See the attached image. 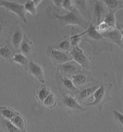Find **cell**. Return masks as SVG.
Returning <instances> with one entry per match:
<instances>
[{
  "label": "cell",
  "mask_w": 123,
  "mask_h": 132,
  "mask_svg": "<svg viewBox=\"0 0 123 132\" xmlns=\"http://www.w3.org/2000/svg\"><path fill=\"white\" fill-rule=\"evenodd\" d=\"M23 37L24 35L22 31L19 26L17 25L11 38L12 46L16 50L19 49L20 45L23 41Z\"/></svg>",
  "instance_id": "ac0fdd59"
},
{
  "label": "cell",
  "mask_w": 123,
  "mask_h": 132,
  "mask_svg": "<svg viewBox=\"0 0 123 132\" xmlns=\"http://www.w3.org/2000/svg\"><path fill=\"white\" fill-rule=\"evenodd\" d=\"M90 3L91 14L93 24L97 27L103 21L107 13V8L102 1H89Z\"/></svg>",
  "instance_id": "ba28073f"
},
{
  "label": "cell",
  "mask_w": 123,
  "mask_h": 132,
  "mask_svg": "<svg viewBox=\"0 0 123 132\" xmlns=\"http://www.w3.org/2000/svg\"><path fill=\"white\" fill-rule=\"evenodd\" d=\"M12 61L13 62L18 64L26 70H27L30 60L22 53H15L13 55Z\"/></svg>",
  "instance_id": "44dd1931"
},
{
  "label": "cell",
  "mask_w": 123,
  "mask_h": 132,
  "mask_svg": "<svg viewBox=\"0 0 123 132\" xmlns=\"http://www.w3.org/2000/svg\"><path fill=\"white\" fill-rule=\"evenodd\" d=\"M116 27L117 28L119 29V30H120V32H121V35H122V38H121V41H122V44H123V29H121V28H120L118 27L117 26H116Z\"/></svg>",
  "instance_id": "e575fe53"
},
{
  "label": "cell",
  "mask_w": 123,
  "mask_h": 132,
  "mask_svg": "<svg viewBox=\"0 0 123 132\" xmlns=\"http://www.w3.org/2000/svg\"><path fill=\"white\" fill-rule=\"evenodd\" d=\"M69 39L73 47L79 46L80 43L82 42V36L81 35V31L79 29L72 27L71 30V36Z\"/></svg>",
  "instance_id": "4316f807"
},
{
  "label": "cell",
  "mask_w": 123,
  "mask_h": 132,
  "mask_svg": "<svg viewBox=\"0 0 123 132\" xmlns=\"http://www.w3.org/2000/svg\"><path fill=\"white\" fill-rule=\"evenodd\" d=\"M102 35L104 38H105L109 42L116 45L123 50V44L121 41L122 35L121 32L117 28H116L112 31H107Z\"/></svg>",
  "instance_id": "9a60e30c"
},
{
  "label": "cell",
  "mask_w": 123,
  "mask_h": 132,
  "mask_svg": "<svg viewBox=\"0 0 123 132\" xmlns=\"http://www.w3.org/2000/svg\"><path fill=\"white\" fill-rule=\"evenodd\" d=\"M42 2V1H29L26 2L24 5V8L26 13L30 14L32 16H35L37 13V7Z\"/></svg>",
  "instance_id": "484cf974"
},
{
  "label": "cell",
  "mask_w": 123,
  "mask_h": 132,
  "mask_svg": "<svg viewBox=\"0 0 123 132\" xmlns=\"http://www.w3.org/2000/svg\"><path fill=\"white\" fill-rule=\"evenodd\" d=\"M100 85V82L79 90L76 97L77 100L80 104L88 101L90 98L93 97L94 93L99 87Z\"/></svg>",
  "instance_id": "4fadbf2b"
},
{
  "label": "cell",
  "mask_w": 123,
  "mask_h": 132,
  "mask_svg": "<svg viewBox=\"0 0 123 132\" xmlns=\"http://www.w3.org/2000/svg\"><path fill=\"white\" fill-rule=\"evenodd\" d=\"M19 113L12 108L0 106V116L10 121Z\"/></svg>",
  "instance_id": "d4e9b609"
},
{
  "label": "cell",
  "mask_w": 123,
  "mask_h": 132,
  "mask_svg": "<svg viewBox=\"0 0 123 132\" xmlns=\"http://www.w3.org/2000/svg\"><path fill=\"white\" fill-rule=\"evenodd\" d=\"M11 121L21 132H27V121L25 117L20 113L15 116Z\"/></svg>",
  "instance_id": "7402d4cb"
},
{
  "label": "cell",
  "mask_w": 123,
  "mask_h": 132,
  "mask_svg": "<svg viewBox=\"0 0 123 132\" xmlns=\"http://www.w3.org/2000/svg\"><path fill=\"white\" fill-rule=\"evenodd\" d=\"M17 24L12 16H6L4 13L0 12V42L11 38L13 33L12 31L15 29Z\"/></svg>",
  "instance_id": "52a82bcc"
},
{
  "label": "cell",
  "mask_w": 123,
  "mask_h": 132,
  "mask_svg": "<svg viewBox=\"0 0 123 132\" xmlns=\"http://www.w3.org/2000/svg\"><path fill=\"white\" fill-rule=\"evenodd\" d=\"M75 7L80 12L85 18L90 22H91L92 16L90 11L87 6V1H73Z\"/></svg>",
  "instance_id": "e0dca14e"
},
{
  "label": "cell",
  "mask_w": 123,
  "mask_h": 132,
  "mask_svg": "<svg viewBox=\"0 0 123 132\" xmlns=\"http://www.w3.org/2000/svg\"><path fill=\"white\" fill-rule=\"evenodd\" d=\"M103 21L107 24L110 31L115 30L116 28L117 22L116 21L115 13L108 12L104 17Z\"/></svg>",
  "instance_id": "83f0119b"
},
{
  "label": "cell",
  "mask_w": 123,
  "mask_h": 132,
  "mask_svg": "<svg viewBox=\"0 0 123 132\" xmlns=\"http://www.w3.org/2000/svg\"><path fill=\"white\" fill-rule=\"evenodd\" d=\"M54 78L57 90L61 94L62 96L67 94H70L75 97H76L79 89L74 84L70 78L62 77L58 70H56Z\"/></svg>",
  "instance_id": "277c9868"
},
{
  "label": "cell",
  "mask_w": 123,
  "mask_h": 132,
  "mask_svg": "<svg viewBox=\"0 0 123 132\" xmlns=\"http://www.w3.org/2000/svg\"><path fill=\"white\" fill-rule=\"evenodd\" d=\"M63 1H53V3H54L55 7L56 9L58 11H60L62 9L61 4Z\"/></svg>",
  "instance_id": "836d02e7"
},
{
  "label": "cell",
  "mask_w": 123,
  "mask_h": 132,
  "mask_svg": "<svg viewBox=\"0 0 123 132\" xmlns=\"http://www.w3.org/2000/svg\"><path fill=\"white\" fill-rule=\"evenodd\" d=\"M102 1L107 8L108 12L115 14L117 11L123 8V1L104 0Z\"/></svg>",
  "instance_id": "ffe728a7"
},
{
  "label": "cell",
  "mask_w": 123,
  "mask_h": 132,
  "mask_svg": "<svg viewBox=\"0 0 123 132\" xmlns=\"http://www.w3.org/2000/svg\"><path fill=\"white\" fill-rule=\"evenodd\" d=\"M70 78L79 90L100 82L93 78L91 72L83 68L80 73L72 76Z\"/></svg>",
  "instance_id": "8992f818"
},
{
  "label": "cell",
  "mask_w": 123,
  "mask_h": 132,
  "mask_svg": "<svg viewBox=\"0 0 123 132\" xmlns=\"http://www.w3.org/2000/svg\"><path fill=\"white\" fill-rule=\"evenodd\" d=\"M54 15L61 27L68 25L77 26L86 30L91 23V22L86 20L76 7L72 11L67 12L64 15Z\"/></svg>",
  "instance_id": "7a4b0ae2"
},
{
  "label": "cell",
  "mask_w": 123,
  "mask_h": 132,
  "mask_svg": "<svg viewBox=\"0 0 123 132\" xmlns=\"http://www.w3.org/2000/svg\"><path fill=\"white\" fill-rule=\"evenodd\" d=\"M96 29L97 31H99L101 34H103L108 31H110L109 28L108 27L107 24L105 23L104 21L101 22L100 24H99L97 27Z\"/></svg>",
  "instance_id": "d6a6232c"
},
{
  "label": "cell",
  "mask_w": 123,
  "mask_h": 132,
  "mask_svg": "<svg viewBox=\"0 0 123 132\" xmlns=\"http://www.w3.org/2000/svg\"><path fill=\"white\" fill-rule=\"evenodd\" d=\"M46 54L52 60V61L55 66L73 60L72 57L69 52L57 50L51 46L47 47Z\"/></svg>",
  "instance_id": "30bf717a"
},
{
  "label": "cell",
  "mask_w": 123,
  "mask_h": 132,
  "mask_svg": "<svg viewBox=\"0 0 123 132\" xmlns=\"http://www.w3.org/2000/svg\"><path fill=\"white\" fill-rule=\"evenodd\" d=\"M2 132H21L10 120L1 116Z\"/></svg>",
  "instance_id": "603a6c76"
},
{
  "label": "cell",
  "mask_w": 123,
  "mask_h": 132,
  "mask_svg": "<svg viewBox=\"0 0 123 132\" xmlns=\"http://www.w3.org/2000/svg\"></svg>",
  "instance_id": "74e56055"
},
{
  "label": "cell",
  "mask_w": 123,
  "mask_h": 132,
  "mask_svg": "<svg viewBox=\"0 0 123 132\" xmlns=\"http://www.w3.org/2000/svg\"><path fill=\"white\" fill-rule=\"evenodd\" d=\"M0 7H3L10 12L14 13L20 20L25 24H27L26 12L24 4H20L15 2L0 1Z\"/></svg>",
  "instance_id": "8fae6325"
},
{
  "label": "cell",
  "mask_w": 123,
  "mask_h": 132,
  "mask_svg": "<svg viewBox=\"0 0 123 132\" xmlns=\"http://www.w3.org/2000/svg\"><path fill=\"white\" fill-rule=\"evenodd\" d=\"M113 85L110 82H100L99 87L96 89L93 94V101L87 103V106L95 107L101 112L103 109L104 105L106 103L111 101L112 98L110 96Z\"/></svg>",
  "instance_id": "3957f363"
},
{
  "label": "cell",
  "mask_w": 123,
  "mask_h": 132,
  "mask_svg": "<svg viewBox=\"0 0 123 132\" xmlns=\"http://www.w3.org/2000/svg\"><path fill=\"white\" fill-rule=\"evenodd\" d=\"M0 132H2V131H1V116H0Z\"/></svg>",
  "instance_id": "8d00e7d4"
},
{
  "label": "cell",
  "mask_w": 123,
  "mask_h": 132,
  "mask_svg": "<svg viewBox=\"0 0 123 132\" xmlns=\"http://www.w3.org/2000/svg\"><path fill=\"white\" fill-rule=\"evenodd\" d=\"M51 47L57 50L68 52L71 51L73 47L71 44L69 38L66 36L59 40L57 43L51 46Z\"/></svg>",
  "instance_id": "d6986e66"
},
{
  "label": "cell",
  "mask_w": 123,
  "mask_h": 132,
  "mask_svg": "<svg viewBox=\"0 0 123 132\" xmlns=\"http://www.w3.org/2000/svg\"><path fill=\"white\" fill-rule=\"evenodd\" d=\"M69 53L73 60L78 63L82 68L89 71L91 68V58L79 46L73 47Z\"/></svg>",
  "instance_id": "9c48e42d"
},
{
  "label": "cell",
  "mask_w": 123,
  "mask_h": 132,
  "mask_svg": "<svg viewBox=\"0 0 123 132\" xmlns=\"http://www.w3.org/2000/svg\"><path fill=\"white\" fill-rule=\"evenodd\" d=\"M27 71L39 82L43 84L45 83L44 72L42 66L35 62L32 60H30Z\"/></svg>",
  "instance_id": "5bb4252c"
},
{
  "label": "cell",
  "mask_w": 123,
  "mask_h": 132,
  "mask_svg": "<svg viewBox=\"0 0 123 132\" xmlns=\"http://www.w3.org/2000/svg\"><path fill=\"white\" fill-rule=\"evenodd\" d=\"M61 7L62 9L67 11V12L71 11L75 8L73 1H63Z\"/></svg>",
  "instance_id": "1f68e13d"
},
{
  "label": "cell",
  "mask_w": 123,
  "mask_h": 132,
  "mask_svg": "<svg viewBox=\"0 0 123 132\" xmlns=\"http://www.w3.org/2000/svg\"><path fill=\"white\" fill-rule=\"evenodd\" d=\"M50 93L51 91L50 88L45 84H43L37 91L36 98L37 100L38 101V103L42 104L44 101Z\"/></svg>",
  "instance_id": "cb8c5ba5"
},
{
  "label": "cell",
  "mask_w": 123,
  "mask_h": 132,
  "mask_svg": "<svg viewBox=\"0 0 123 132\" xmlns=\"http://www.w3.org/2000/svg\"><path fill=\"white\" fill-rule=\"evenodd\" d=\"M12 51L7 45L0 46V58L4 60H9L11 59Z\"/></svg>",
  "instance_id": "4dcf8cb0"
},
{
  "label": "cell",
  "mask_w": 123,
  "mask_h": 132,
  "mask_svg": "<svg viewBox=\"0 0 123 132\" xmlns=\"http://www.w3.org/2000/svg\"><path fill=\"white\" fill-rule=\"evenodd\" d=\"M57 104V99L54 93L51 92L44 101L42 105L48 109H54Z\"/></svg>",
  "instance_id": "f1b7e54d"
},
{
  "label": "cell",
  "mask_w": 123,
  "mask_h": 132,
  "mask_svg": "<svg viewBox=\"0 0 123 132\" xmlns=\"http://www.w3.org/2000/svg\"><path fill=\"white\" fill-rule=\"evenodd\" d=\"M113 115L115 123L119 128L120 132H123V114L117 110H114Z\"/></svg>",
  "instance_id": "f546056e"
},
{
  "label": "cell",
  "mask_w": 123,
  "mask_h": 132,
  "mask_svg": "<svg viewBox=\"0 0 123 132\" xmlns=\"http://www.w3.org/2000/svg\"><path fill=\"white\" fill-rule=\"evenodd\" d=\"M58 105L68 114L84 112L87 110V108L81 105L76 97L70 94L63 96Z\"/></svg>",
  "instance_id": "5b68a950"
},
{
  "label": "cell",
  "mask_w": 123,
  "mask_h": 132,
  "mask_svg": "<svg viewBox=\"0 0 123 132\" xmlns=\"http://www.w3.org/2000/svg\"><path fill=\"white\" fill-rule=\"evenodd\" d=\"M55 66L56 70L59 71L63 77L70 78L72 76L78 74L82 70V67L74 60Z\"/></svg>",
  "instance_id": "7c38bea8"
},
{
  "label": "cell",
  "mask_w": 123,
  "mask_h": 132,
  "mask_svg": "<svg viewBox=\"0 0 123 132\" xmlns=\"http://www.w3.org/2000/svg\"><path fill=\"white\" fill-rule=\"evenodd\" d=\"M81 35L82 42H87L90 45L94 55L98 56L104 52H111L113 49L114 44L104 38L92 22L86 30L81 31Z\"/></svg>",
  "instance_id": "6da1fadb"
},
{
  "label": "cell",
  "mask_w": 123,
  "mask_h": 132,
  "mask_svg": "<svg viewBox=\"0 0 123 132\" xmlns=\"http://www.w3.org/2000/svg\"><path fill=\"white\" fill-rule=\"evenodd\" d=\"M19 49L21 53L26 56L29 60H32L31 55L34 51V47L33 42L28 38L26 34H24L23 41L20 45Z\"/></svg>",
  "instance_id": "2e32d148"
},
{
  "label": "cell",
  "mask_w": 123,
  "mask_h": 132,
  "mask_svg": "<svg viewBox=\"0 0 123 132\" xmlns=\"http://www.w3.org/2000/svg\"><path fill=\"white\" fill-rule=\"evenodd\" d=\"M116 26L122 29L123 30V23H120V22H117V24H116Z\"/></svg>",
  "instance_id": "d590c367"
}]
</instances>
